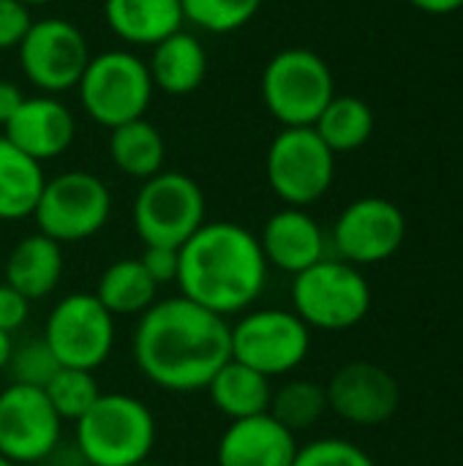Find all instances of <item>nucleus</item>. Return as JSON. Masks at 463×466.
Returning <instances> with one entry per match:
<instances>
[{
  "label": "nucleus",
  "instance_id": "bb28decb",
  "mask_svg": "<svg viewBox=\"0 0 463 466\" xmlns=\"http://www.w3.org/2000/svg\"><path fill=\"white\" fill-rule=\"evenodd\" d=\"M327 412V393L325 385L311 380H289L273 390L267 415L276 418L292 434L314 429Z\"/></svg>",
  "mask_w": 463,
  "mask_h": 466
},
{
  "label": "nucleus",
  "instance_id": "4c0bfd02",
  "mask_svg": "<svg viewBox=\"0 0 463 466\" xmlns=\"http://www.w3.org/2000/svg\"><path fill=\"white\" fill-rule=\"evenodd\" d=\"M19 3H25L30 8V5H44V3H52V0H19Z\"/></svg>",
  "mask_w": 463,
  "mask_h": 466
},
{
  "label": "nucleus",
  "instance_id": "f8f14e48",
  "mask_svg": "<svg viewBox=\"0 0 463 466\" xmlns=\"http://www.w3.org/2000/svg\"><path fill=\"white\" fill-rule=\"evenodd\" d=\"M25 79L44 96H57L79 85L90 49L76 25L68 19H38L16 46Z\"/></svg>",
  "mask_w": 463,
  "mask_h": 466
},
{
  "label": "nucleus",
  "instance_id": "7c9ffc66",
  "mask_svg": "<svg viewBox=\"0 0 463 466\" xmlns=\"http://www.w3.org/2000/svg\"><path fill=\"white\" fill-rule=\"evenodd\" d=\"M292 466H377L374 459L357 448L349 440H338V437H325V440H314L306 448H297L295 464Z\"/></svg>",
  "mask_w": 463,
  "mask_h": 466
},
{
  "label": "nucleus",
  "instance_id": "aec40b11",
  "mask_svg": "<svg viewBox=\"0 0 463 466\" xmlns=\"http://www.w3.org/2000/svg\"><path fill=\"white\" fill-rule=\"evenodd\" d=\"M63 276V246L41 232L22 238L5 259V284L22 298L41 300L55 292Z\"/></svg>",
  "mask_w": 463,
  "mask_h": 466
},
{
  "label": "nucleus",
  "instance_id": "5701e85b",
  "mask_svg": "<svg viewBox=\"0 0 463 466\" xmlns=\"http://www.w3.org/2000/svg\"><path fill=\"white\" fill-rule=\"evenodd\" d=\"M46 175L41 164L0 137V221H22L33 216Z\"/></svg>",
  "mask_w": 463,
  "mask_h": 466
},
{
  "label": "nucleus",
  "instance_id": "c85d7f7f",
  "mask_svg": "<svg viewBox=\"0 0 463 466\" xmlns=\"http://www.w3.org/2000/svg\"><path fill=\"white\" fill-rule=\"evenodd\" d=\"M183 19L207 33H235L248 25L262 0H180Z\"/></svg>",
  "mask_w": 463,
  "mask_h": 466
},
{
  "label": "nucleus",
  "instance_id": "dca6fc26",
  "mask_svg": "<svg viewBox=\"0 0 463 466\" xmlns=\"http://www.w3.org/2000/svg\"><path fill=\"white\" fill-rule=\"evenodd\" d=\"M3 137L25 156L44 164L71 147L76 137V120L60 98L33 96L25 98L16 115L3 126Z\"/></svg>",
  "mask_w": 463,
  "mask_h": 466
},
{
  "label": "nucleus",
  "instance_id": "cd10ccee",
  "mask_svg": "<svg viewBox=\"0 0 463 466\" xmlns=\"http://www.w3.org/2000/svg\"><path fill=\"white\" fill-rule=\"evenodd\" d=\"M44 393H46L49 404L55 407V412L60 415V420L76 423L98 401L101 388L96 382V371L60 366L55 371V377L46 382Z\"/></svg>",
  "mask_w": 463,
  "mask_h": 466
},
{
  "label": "nucleus",
  "instance_id": "2f4dec72",
  "mask_svg": "<svg viewBox=\"0 0 463 466\" xmlns=\"http://www.w3.org/2000/svg\"><path fill=\"white\" fill-rule=\"evenodd\" d=\"M33 25L30 8L19 0H0V49H16Z\"/></svg>",
  "mask_w": 463,
  "mask_h": 466
},
{
  "label": "nucleus",
  "instance_id": "6ab92c4d",
  "mask_svg": "<svg viewBox=\"0 0 463 466\" xmlns=\"http://www.w3.org/2000/svg\"><path fill=\"white\" fill-rule=\"evenodd\" d=\"M104 19L117 38L134 46H156L186 22L180 0H104Z\"/></svg>",
  "mask_w": 463,
  "mask_h": 466
},
{
  "label": "nucleus",
  "instance_id": "a878e982",
  "mask_svg": "<svg viewBox=\"0 0 463 466\" xmlns=\"http://www.w3.org/2000/svg\"><path fill=\"white\" fill-rule=\"evenodd\" d=\"M322 142L338 156L363 147L374 134V112L357 96H333V101L322 109L317 123L311 126Z\"/></svg>",
  "mask_w": 463,
  "mask_h": 466
},
{
  "label": "nucleus",
  "instance_id": "b1692460",
  "mask_svg": "<svg viewBox=\"0 0 463 466\" xmlns=\"http://www.w3.org/2000/svg\"><path fill=\"white\" fill-rule=\"evenodd\" d=\"M158 284L139 259H117L104 268L96 298L112 317H139L156 303Z\"/></svg>",
  "mask_w": 463,
  "mask_h": 466
},
{
  "label": "nucleus",
  "instance_id": "393cba45",
  "mask_svg": "<svg viewBox=\"0 0 463 466\" xmlns=\"http://www.w3.org/2000/svg\"><path fill=\"white\" fill-rule=\"evenodd\" d=\"M109 156H112V164L123 175L147 180L164 169L166 145H164L161 131L150 120L136 117V120H128L117 128H112Z\"/></svg>",
  "mask_w": 463,
  "mask_h": 466
},
{
  "label": "nucleus",
  "instance_id": "f3484780",
  "mask_svg": "<svg viewBox=\"0 0 463 466\" xmlns=\"http://www.w3.org/2000/svg\"><path fill=\"white\" fill-rule=\"evenodd\" d=\"M267 268L297 276L325 259V232L306 208H284L273 213L257 235Z\"/></svg>",
  "mask_w": 463,
  "mask_h": 466
},
{
  "label": "nucleus",
  "instance_id": "39448f33",
  "mask_svg": "<svg viewBox=\"0 0 463 466\" xmlns=\"http://www.w3.org/2000/svg\"><path fill=\"white\" fill-rule=\"evenodd\" d=\"M371 309V284L344 259H319L292 281V311L317 330H349Z\"/></svg>",
  "mask_w": 463,
  "mask_h": 466
},
{
  "label": "nucleus",
  "instance_id": "e433bc0d",
  "mask_svg": "<svg viewBox=\"0 0 463 466\" xmlns=\"http://www.w3.org/2000/svg\"><path fill=\"white\" fill-rule=\"evenodd\" d=\"M11 350H14V339L11 333H3L0 330V371H5L8 360H11Z\"/></svg>",
  "mask_w": 463,
  "mask_h": 466
},
{
  "label": "nucleus",
  "instance_id": "20e7f679",
  "mask_svg": "<svg viewBox=\"0 0 463 466\" xmlns=\"http://www.w3.org/2000/svg\"><path fill=\"white\" fill-rule=\"evenodd\" d=\"M153 90L147 63L128 49H106L93 55L76 85L79 104L87 117L109 131L128 120L145 117Z\"/></svg>",
  "mask_w": 463,
  "mask_h": 466
},
{
  "label": "nucleus",
  "instance_id": "a211bd4d",
  "mask_svg": "<svg viewBox=\"0 0 463 466\" xmlns=\"http://www.w3.org/2000/svg\"><path fill=\"white\" fill-rule=\"evenodd\" d=\"M295 456V434L267 412L246 420H229L216 451L218 466H292Z\"/></svg>",
  "mask_w": 463,
  "mask_h": 466
},
{
  "label": "nucleus",
  "instance_id": "f03ea898",
  "mask_svg": "<svg viewBox=\"0 0 463 466\" xmlns=\"http://www.w3.org/2000/svg\"><path fill=\"white\" fill-rule=\"evenodd\" d=\"M259 238L235 221H205L183 246L177 287L196 306L232 317L248 311L267 284Z\"/></svg>",
  "mask_w": 463,
  "mask_h": 466
},
{
  "label": "nucleus",
  "instance_id": "f704fd0d",
  "mask_svg": "<svg viewBox=\"0 0 463 466\" xmlns=\"http://www.w3.org/2000/svg\"><path fill=\"white\" fill-rule=\"evenodd\" d=\"M25 98H27V96L22 93V87H19L16 82L0 79V126H5V123L16 115V109L22 106Z\"/></svg>",
  "mask_w": 463,
  "mask_h": 466
},
{
  "label": "nucleus",
  "instance_id": "6e6552de",
  "mask_svg": "<svg viewBox=\"0 0 463 466\" xmlns=\"http://www.w3.org/2000/svg\"><path fill=\"white\" fill-rule=\"evenodd\" d=\"M265 175L273 194L287 208H308L330 191L336 153L311 126L281 128L267 147Z\"/></svg>",
  "mask_w": 463,
  "mask_h": 466
},
{
  "label": "nucleus",
  "instance_id": "c9c22d12",
  "mask_svg": "<svg viewBox=\"0 0 463 466\" xmlns=\"http://www.w3.org/2000/svg\"><path fill=\"white\" fill-rule=\"evenodd\" d=\"M409 3L426 14H453L463 8V0H409Z\"/></svg>",
  "mask_w": 463,
  "mask_h": 466
},
{
  "label": "nucleus",
  "instance_id": "473e14b6",
  "mask_svg": "<svg viewBox=\"0 0 463 466\" xmlns=\"http://www.w3.org/2000/svg\"><path fill=\"white\" fill-rule=\"evenodd\" d=\"M139 262L145 265V270L150 273V279L161 287V284H172L177 279V268H180V248H169V246H145V254L139 257Z\"/></svg>",
  "mask_w": 463,
  "mask_h": 466
},
{
  "label": "nucleus",
  "instance_id": "9b49d317",
  "mask_svg": "<svg viewBox=\"0 0 463 466\" xmlns=\"http://www.w3.org/2000/svg\"><path fill=\"white\" fill-rule=\"evenodd\" d=\"M44 341L65 369L96 371L115 347V317L90 292H71L55 303L44 325Z\"/></svg>",
  "mask_w": 463,
  "mask_h": 466
},
{
  "label": "nucleus",
  "instance_id": "ea45409f",
  "mask_svg": "<svg viewBox=\"0 0 463 466\" xmlns=\"http://www.w3.org/2000/svg\"><path fill=\"white\" fill-rule=\"evenodd\" d=\"M136 466H158V464H153V461H142V464H136Z\"/></svg>",
  "mask_w": 463,
  "mask_h": 466
},
{
  "label": "nucleus",
  "instance_id": "412c9836",
  "mask_svg": "<svg viewBox=\"0 0 463 466\" xmlns=\"http://www.w3.org/2000/svg\"><path fill=\"white\" fill-rule=\"evenodd\" d=\"M153 87L169 96H188L199 90L207 74V52L194 33L177 30L153 46L147 60Z\"/></svg>",
  "mask_w": 463,
  "mask_h": 466
},
{
  "label": "nucleus",
  "instance_id": "72a5a7b5",
  "mask_svg": "<svg viewBox=\"0 0 463 466\" xmlns=\"http://www.w3.org/2000/svg\"><path fill=\"white\" fill-rule=\"evenodd\" d=\"M27 314H30V300L3 281L0 284V330L16 333L27 322Z\"/></svg>",
  "mask_w": 463,
  "mask_h": 466
},
{
  "label": "nucleus",
  "instance_id": "423d86ee",
  "mask_svg": "<svg viewBox=\"0 0 463 466\" xmlns=\"http://www.w3.org/2000/svg\"><path fill=\"white\" fill-rule=\"evenodd\" d=\"M333 96V71L311 49H281L262 71V101L284 128L314 126Z\"/></svg>",
  "mask_w": 463,
  "mask_h": 466
},
{
  "label": "nucleus",
  "instance_id": "7ed1b4c3",
  "mask_svg": "<svg viewBox=\"0 0 463 466\" xmlns=\"http://www.w3.org/2000/svg\"><path fill=\"white\" fill-rule=\"evenodd\" d=\"M158 429L153 410L128 393H101L74 423V445L87 466H136L150 461Z\"/></svg>",
  "mask_w": 463,
  "mask_h": 466
},
{
  "label": "nucleus",
  "instance_id": "ddd939ff",
  "mask_svg": "<svg viewBox=\"0 0 463 466\" xmlns=\"http://www.w3.org/2000/svg\"><path fill=\"white\" fill-rule=\"evenodd\" d=\"M63 420L41 388L8 382L0 390V453L14 464H44L60 448Z\"/></svg>",
  "mask_w": 463,
  "mask_h": 466
},
{
  "label": "nucleus",
  "instance_id": "4468645a",
  "mask_svg": "<svg viewBox=\"0 0 463 466\" xmlns=\"http://www.w3.org/2000/svg\"><path fill=\"white\" fill-rule=\"evenodd\" d=\"M407 238V218L401 208L382 197H363L347 205L333 227V246L338 257L355 268L379 265L390 259Z\"/></svg>",
  "mask_w": 463,
  "mask_h": 466
},
{
  "label": "nucleus",
  "instance_id": "0eeeda50",
  "mask_svg": "<svg viewBox=\"0 0 463 466\" xmlns=\"http://www.w3.org/2000/svg\"><path fill=\"white\" fill-rule=\"evenodd\" d=\"M131 216L145 246L180 248L205 224V191L191 175L161 169L158 175L142 180Z\"/></svg>",
  "mask_w": 463,
  "mask_h": 466
},
{
  "label": "nucleus",
  "instance_id": "58836bf2",
  "mask_svg": "<svg viewBox=\"0 0 463 466\" xmlns=\"http://www.w3.org/2000/svg\"><path fill=\"white\" fill-rule=\"evenodd\" d=\"M0 466H19V464H14V461H11V459H5V456H3V453H0Z\"/></svg>",
  "mask_w": 463,
  "mask_h": 466
},
{
  "label": "nucleus",
  "instance_id": "4be33fe9",
  "mask_svg": "<svg viewBox=\"0 0 463 466\" xmlns=\"http://www.w3.org/2000/svg\"><path fill=\"white\" fill-rule=\"evenodd\" d=\"M205 390L210 396V404L224 418L246 420V418L265 415L270 410L273 380H267L265 374H259L237 360H226Z\"/></svg>",
  "mask_w": 463,
  "mask_h": 466
},
{
  "label": "nucleus",
  "instance_id": "f257e3e1",
  "mask_svg": "<svg viewBox=\"0 0 463 466\" xmlns=\"http://www.w3.org/2000/svg\"><path fill=\"white\" fill-rule=\"evenodd\" d=\"M136 369L169 393H196L232 360V325L177 295L156 300L136 319L131 339Z\"/></svg>",
  "mask_w": 463,
  "mask_h": 466
},
{
  "label": "nucleus",
  "instance_id": "2eb2a0df",
  "mask_svg": "<svg viewBox=\"0 0 463 466\" xmlns=\"http://www.w3.org/2000/svg\"><path fill=\"white\" fill-rule=\"evenodd\" d=\"M325 393L327 410L363 429L385 426L401 404V388L396 377L368 360H352L341 366L325 385Z\"/></svg>",
  "mask_w": 463,
  "mask_h": 466
},
{
  "label": "nucleus",
  "instance_id": "9d476101",
  "mask_svg": "<svg viewBox=\"0 0 463 466\" xmlns=\"http://www.w3.org/2000/svg\"><path fill=\"white\" fill-rule=\"evenodd\" d=\"M311 352V328L287 309L246 311L232 325V360L265 374L287 377L306 363Z\"/></svg>",
  "mask_w": 463,
  "mask_h": 466
},
{
  "label": "nucleus",
  "instance_id": "c756f323",
  "mask_svg": "<svg viewBox=\"0 0 463 466\" xmlns=\"http://www.w3.org/2000/svg\"><path fill=\"white\" fill-rule=\"evenodd\" d=\"M57 369H60V363L52 355V350L46 347L44 336L41 339H30L25 344H14L11 360L5 366L11 382L27 385V388H41V390L46 388V382L55 377Z\"/></svg>",
  "mask_w": 463,
  "mask_h": 466
},
{
  "label": "nucleus",
  "instance_id": "1a4fd4ad",
  "mask_svg": "<svg viewBox=\"0 0 463 466\" xmlns=\"http://www.w3.org/2000/svg\"><path fill=\"white\" fill-rule=\"evenodd\" d=\"M112 213L106 183L90 172L71 169L44 183L33 218L38 232L63 243H79L98 235Z\"/></svg>",
  "mask_w": 463,
  "mask_h": 466
}]
</instances>
